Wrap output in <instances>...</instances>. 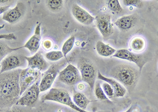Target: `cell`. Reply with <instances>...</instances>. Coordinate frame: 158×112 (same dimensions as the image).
I'll return each mask as SVG.
<instances>
[{"instance_id": "obj_5", "label": "cell", "mask_w": 158, "mask_h": 112, "mask_svg": "<svg viewBox=\"0 0 158 112\" xmlns=\"http://www.w3.org/2000/svg\"><path fill=\"white\" fill-rule=\"evenodd\" d=\"M40 78H41V73L38 70L29 67L21 70L20 75V96H21L25 90Z\"/></svg>"}, {"instance_id": "obj_3", "label": "cell", "mask_w": 158, "mask_h": 112, "mask_svg": "<svg viewBox=\"0 0 158 112\" xmlns=\"http://www.w3.org/2000/svg\"><path fill=\"white\" fill-rule=\"evenodd\" d=\"M47 101L56 102L70 107L78 112H89L80 109L72 101L68 91L63 89L52 88L41 98V101Z\"/></svg>"}, {"instance_id": "obj_6", "label": "cell", "mask_w": 158, "mask_h": 112, "mask_svg": "<svg viewBox=\"0 0 158 112\" xmlns=\"http://www.w3.org/2000/svg\"><path fill=\"white\" fill-rule=\"evenodd\" d=\"M112 57L133 62L138 66L140 72L149 60V58L145 55L132 52L127 49L118 50Z\"/></svg>"}, {"instance_id": "obj_18", "label": "cell", "mask_w": 158, "mask_h": 112, "mask_svg": "<svg viewBox=\"0 0 158 112\" xmlns=\"http://www.w3.org/2000/svg\"><path fill=\"white\" fill-rule=\"evenodd\" d=\"M95 47L98 53L103 57H112L117 52L115 49L100 41L97 43Z\"/></svg>"}, {"instance_id": "obj_22", "label": "cell", "mask_w": 158, "mask_h": 112, "mask_svg": "<svg viewBox=\"0 0 158 112\" xmlns=\"http://www.w3.org/2000/svg\"><path fill=\"white\" fill-rule=\"evenodd\" d=\"M47 6L49 9L53 12H58L61 10L63 6L62 0H49L46 1Z\"/></svg>"}, {"instance_id": "obj_2", "label": "cell", "mask_w": 158, "mask_h": 112, "mask_svg": "<svg viewBox=\"0 0 158 112\" xmlns=\"http://www.w3.org/2000/svg\"><path fill=\"white\" fill-rule=\"evenodd\" d=\"M140 70L133 65L121 64L111 70L110 76L118 81L129 92L133 90L138 83Z\"/></svg>"}, {"instance_id": "obj_1", "label": "cell", "mask_w": 158, "mask_h": 112, "mask_svg": "<svg viewBox=\"0 0 158 112\" xmlns=\"http://www.w3.org/2000/svg\"><path fill=\"white\" fill-rule=\"evenodd\" d=\"M21 69L3 73L0 75L1 109L10 108L16 105L20 98V75Z\"/></svg>"}, {"instance_id": "obj_13", "label": "cell", "mask_w": 158, "mask_h": 112, "mask_svg": "<svg viewBox=\"0 0 158 112\" xmlns=\"http://www.w3.org/2000/svg\"><path fill=\"white\" fill-rule=\"evenodd\" d=\"M1 74L3 73L15 70L23 65V60L17 55H8L1 61Z\"/></svg>"}, {"instance_id": "obj_7", "label": "cell", "mask_w": 158, "mask_h": 112, "mask_svg": "<svg viewBox=\"0 0 158 112\" xmlns=\"http://www.w3.org/2000/svg\"><path fill=\"white\" fill-rule=\"evenodd\" d=\"M41 79V78L38 80L35 83L25 90V92L17 102L16 105L22 106H32L36 103L39 97L40 93L41 92L40 90Z\"/></svg>"}, {"instance_id": "obj_9", "label": "cell", "mask_w": 158, "mask_h": 112, "mask_svg": "<svg viewBox=\"0 0 158 112\" xmlns=\"http://www.w3.org/2000/svg\"><path fill=\"white\" fill-rule=\"evenodd\" d=\"M64 63L60 62L51 65L49 69L45 71L41 79L40 83V90L41 92L48 90L53 83L57 74L60 73V70L64 65Z\"/></svg>"}, {"instance_id": "obj_28", "label": "cell", "mask_w": 158, "mask_h": 112, "mask_svg": "<svg viewBox=\"0 0 158 112\" xmlns=\"http://www.w3.org/2000/svg\"><path fill=\"white\" fill-rule=\"evenodd\" d=\"M123 4L127 6H135L136 7H141L143 5L142 2L140 0H124L123 1Z\"/></svg>"}, {"instance_id": "obj_32", "label": "cell", "mask_w": 158, "mask_h": 112, "mask_svg": "<svg viewBox=\"0 0 158 112\" xmlns=\"http://www.w3.org/2000/svg\"><path fill=\"white\" fill-rule=\"evenodd\" d=\"M10 10L9 6H3L0 7V14H2V13H6L8 10Z\"/></svg>"}, {"instance_id": "obj_17", "label": "cell", "mask_w": 158, "mask_h": 112, "mask_svg": "<svg viewBox=\"0 0 158 112\" xmlns=\"http://www.w3.org/2000/svg\"><path fill=\"white\" fill-rule=\"evenodd\" d=\"M138 18L135 15H124L114 22L115 26L122 30H129L137 24Z\"/></svg>"}, {"instance_id": "obj_27", "label": "cell", "mask_w": 158, "mask_h": 112, "mask_svg": "<svg viewBox=\"0 0 158 112\" xmlns=\"http://www.w3.org/2000/svg\"><path fill=\"white\" fill-rule=\"evenodd\" d=\"M102 87L104 90L105 94L109 98H111L115 97V94H114V92L113 88L112 87L111 85H110L109 84H108L106 82L102 84Z\"/></svg>"}, {"instance_id": "obj_33", "label": "cell", "mask_w": 158, "mask_h": 112, "mask_svg": "<svg viewBox=\"0 0 158 112\" xmlns=\"http://www.w3.org/2000/svg\"><path fill=\"white\" fill-rule=\"evenodd\" d=\"M85 85L82 83H80L78 85V89H79V90H83V89H85Z\"/></svg>"}, {"instance_id": "obj_30", "label": "cell", "mask_w": 158, "mask_h": 112, "mask_svg": "<svg viewBox=\"0 0 158 112\" xmlns=\"http://www.w3.org/2000/svg\"><path fill=\"white\" fill-rule=\"evenodd\" d=\"M1 112H25L21 109L17 107H12L10 108L1 109Z\"/></svg>"}, {"instance_id": "obj_31", "label": "cell", "mask_w": 158, "mask_h": 112, "mask_svg": "<svg viewBox=\"0 0 158 112\" xmlns=\"http://www.w3.org/2000/svg\"><path fill=\"white\" fill-rule=\"evenodd\" d=\"M53 43L50 40H45L43 42V47L46 50H50L53 47Z\"/></svg>"}, {"instance_id": "obj_16", "label": "cell", "mask_w": 158, "mask_h": 112, "mask_svg": "<svg viewBox=\"0 0 158 112\" xmlns=\"http://www.w3.org/2000/svg\"><path fill=\"white\" fill-rule=\"evenodd\" d=\"M97 78L99 80L103 81L111 86L114 92L115 98L123 97L126 95L127 90V89L114 78H106V76H103L99 71L98 73Z\"/></svg>"}, {"instance_id": "obj_20", "label": "cell", "mask_w": 158, "mask_h": 112, "mask_svg": "<svg viewBox=\"0 0 158 112\" xmlns=\"http://www.w3.org/2000/svg\"><path fill=\"white\" fill-rule=\"evenodd\" d=\"M73 101L77 106L83 110H85L91 101L86 98L82 93L76 92L73 96Z\"/></svg>"}, {"instance_id": "obj_11", "label": "cell", "mask_w": 158, "mask_h": 112, "mask_svg": "<svg viewBox=\"0 0 158 112\" xmlns=\"http://www.w3.org/2000/svg\"><path fill=\"white\" fill-rule=\"evenodd\" d=\"M27 7L23 2H18L14 8L10 9L2 16V20L10 24H15L19 21L25 14Z\"/></svg>"}, {"instance_id": "obj_4", "label": "cell", "mask_w": 158, "mask_h": 112, "mask_svg": "<svg viewBox=\"0 0 158 112\" xmlns=\"http://www.w3.org/2000/svg\"><path fill=\"white\" fill-rule=\"evenodd\" d=\"M77 67L81 74L82 80L88 84L92 90L98 76V72L97 67L91 60L85 57H82L79 59Z\"/></svg>"}, {"instance_id": "obj_24", "label": "cell", "mask_w": 158, "mask_h": 112, "mask_svg": "<svg viewBox=\"0 0 158 112\" xmlns=\"http://www.w3.org/2000/svg\"><path fill=\"white\" fill-rule=\"evenodd\" d=\"M95 89H94V93L96 97L100 101H109V98L106 96L104 93V90H103L102 87L101 86V84L97 82L95 84Z\"/></svg>"}, {"instance_id": "obj_29", "label": "cell", "mask_w": 158, "mask_h": 112, "mask_svg": "<svg viewBox=\"0 0 158 112\" xmlns=\"http://www.w3.org/2000/svg\"><path fill=\"white\" fill-rule=\"evenodd\" d=\"M0 38L5 39L7 41H12V40H16L17 39V38L14 33H11L9 34H7L0 35Z\"/></svg>"}, {"instance_id": "obj_23", "label": "cell", "mask_w": 158, "mask_h": 112, "mask_svg": "<svg viewBox=\"0 0 158 112\" xmlns=\"http://www.w3.org/2000/svg\"><path fill=\"white\" fill-rule=\"evenodd\" d=\"M74 43H75V36H71L70 38H68L64 42V43L63 44V46L62 48V52L63 53L65 58L67 57V54L72 50Z\"/></svg>"}, {"instance_id": "obj_8", "label": "cell", "mask_w": 158, "mask_h": 112, "mask_svg": "<svg viewBox=\"0 0 158 112\" xmlns=\"http://www.w3.org/2000/svg\"><path fill=\"white\" fill-rule=\"evenodd\" d=\"M58 80L62 83L68 85H74L82 80L79 69L74 65L69 64L67 67L59 73Z\"/></svg>"}, {"instance_id": "obj_15", "label": "cell", "mask_w": 158, "mask_h": 112, "mask_svg": "<svg viewBox=\"0 0 158 112\" xmlns=\"http://www.w3.org/2000/svg\"><path fill=\"white\" fill-rule=\"evenodd\" d=\"M41 40V23H40L35 27L34 34L27 41L23 48L29 50L31 53H37L40 48Z\"/></svg>"}, {"instance_id": "obj_21", "label": "cell", "mask_w": 158, "mask_h": 112, "mask_svg": "<svg viewBox=\"0 0 158 112\" xmlns=\"http://www.w3.org/2000/svg\"><path fill=\"white\" fill-rule=\"evenodd\" d=\"M0 58L1 61H2L3 58H6V56L10 53L14 52V51H17L18 50L22 49V47H17V48H11L9 47L4 42L1 41L0 43Z\"/></svg>"}, {"instance_id": "obj_12", "label": "cell", "mask_w": 158, "mask_h": 112, "mask_svg": "<svg viewBox=\"0 0 158 112\" xmlns=\"http://www.w3.org/2000/svg\"><path fill=\"white\" fill-rule=\"evenodd\" d=\"M28 64V67L35 70H38L40 72L47 71L49 67V63L44 59L41 53L37 52L32 56H24Z\"/></svg>"}, {"instance_id": "obj_14", "label": "cell", "mask_w": 158, "mask_h": 112, "mask_svg": "<svg viewBox=\"0 0 158 112\" xmlns=\"http://www.w3.org/2000/svg\"><path fill=\"white\" fill-rule=\"evenodd\" d=\"M71 11L72 14L76 20L85 26H89L95 20V17L92 16L86 10L77 4H74L72 6Z\"/></svg>"}, {"instance_id": "obj_10", "label": "cell", "mask_w": 158, "mask_h": 112, "mask_svg": "<svg viewBox=\"0 0 158 112\" xmlns=\"http://www.w3.org/2000/svg\"><path fill=\"white\" fill-rule=\"evenodd\" d=\"M96 26L104 39L109 38L114 32L113 24L111 23V17L109 14L98 15L95 18Z\"/></svg>"}, {"instance_id": "obj_26", "label": "cell", "mask_w": 158, "mask_h": 112, "mask_svg": "<svg viewBox=\"0 0 158 112\" xmlns=\"http://www.w3.org/2000/svg\"><path fill=\"white\" fill-rule=\"evenodd\" d=\"M109 9L115 13H121L123 9L118 0H110L108 3Z\"/></svg>"}, {"instance_id": "obj_34", "label": "cell", "mask_w": 158, "mask_h": 112, "mask_svg": "<svg viewBox=\"0 0 158 112\" xmlns=\"http://www.w3.org/2000/svg\"><path fill=\"white\" fill-rule=\"evenodd\" d=\"M133 107L131 106L130 107L129 109H128V110H126V112H132L133 110Z\"/></svg>"}, {"instance_id": "obj_25", "label": "cell", "mask_w": 158, "mask_h": 112, "mask_svg": "<svg viewBox=\"0 0 158 112\" xmlns=\"http://www.w3.org/2000/svg\"><path fill=\"white\" fill-rule=\"evenodd\" d=\"M45 56L48 60L53 62L58 61L64 57L62 52L59 51L49 52L45 54Z\"/></svg>"}, {"instance_id": "obj_19", "label": "cell", "mask_w": 158, "mask_h": 112, "mask_svg": "<svg viewBox=\"0 0 158 112\" xmlns=\"http://www.w3.org/2000/svg\"><path fill=\"white\" fill-rule=\"evenodd\" d=\"M146 41L142 37L135 36L130 42L131 51L135 53H140L146 48Z\"/></svg>"}]
</instances>
